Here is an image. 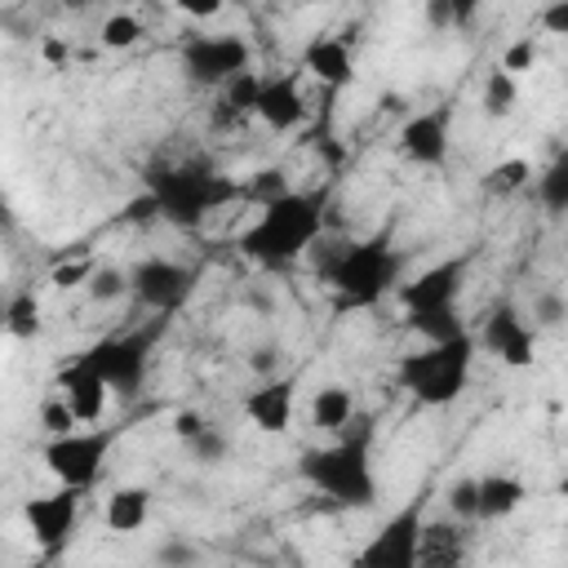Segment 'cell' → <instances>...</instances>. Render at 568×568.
Segmentation results:
<instances>
[{
  "instance_id": "15",
  "label": "cell",
  "mask_w": 568,
  "mask_h": 568,
  "mask_svg": "<svg viewBox=\"0 0 568 568\" xmlns=\"http://www.w3.org/2000/svg\"><path fill=\"white\" fill-rule=\"evenodd\" d=\"M470 564V524L453 515H426L417 541V568H466Z\"/></svg>"
},
{
  "instance_id": "20",
  "label": "cell",
  "mask_w": 568,
  "mask_h": 568,
  "mask_svg": "<svg viewBox=\"0 0 568 568\" xmlns=\"http://www.w3.org/2000/svg\"><path fill=\"white\" fill-rule=\"evenodd\" d=\"M146 519H151V488H142V484H120L115 493H106L102 524H106L115 537L138 532Z\"/></svg>"
},
{
  "instance_id": "37",
  "label": "cell",
  "mask_w": 568,
  "mask_h": 568,
  "mask_svg": "<svg viewBox=\"0 0 568 568\" xmlns=\"http://www.w3.org/2000/svg\"><path fill=\"white\" fill-rule=\"evenodd\" d=\"M568 320V302L559 293H537L532 297V328H559Z\"/></svg>"
},
{
  "instance_id": "43",
  "label": "cell",
  "mask_w": 568,
  "mask_h": 568,
  "mask_svg": "<svg viewBox=\"0 0 568 568\" xmlns=\"http://www.w3.org/2000/svg\"><path fill=\"white\" fill-rule=\"evenodd\" d=\"M475 18V4L470 0H453V22L462 27V22H470Z\"/></svg>"
},
{
  "instance_id": "44",
  "label": "cell",
  "mask_w": 568,
  "mask_h": 568,
  "mask_svg": "<svg viewBox=\"0 0 568 568\" xmlns=\"http://www.w3.org/2000/svg\"><path fill=\"white\" fill-rule=\"evenodd\" d=\"M217 9H222L217 0H213V4H182V13H191V18H213Z\"/></svg>"
},
{
  "instance_id": "12",
  "label": "cell",
  "mask_w": 568,
  "mask_h": 568,
  "mask_svg": "<svg viewBox=\"0 0 568 568\" xmlns=\"http://www.w3.org/2000/svg\"><path fill=\"white\" fill-rule=\"evenodd\" d=\"M475 342H479V351H488L506 368H532V359H537V328L510 302H497L488 311V320H484Z\"/></svg>"
},
{
  "instance_id": "8",
  "label": "cell",
  "mask_w": 568,
  "mask_h": 568,
  "mask_svg": "<svg viewBox=\"0 0 568 568\" xmlns=\"http://www.w3.org/2000/svg\"><path fill=\"white\" fill-rule=\"evenodd\" d=\"M178 62L186 71V80L195 89H226L235 75L253 71V53H248V40L235 36V31H222V36H186L178 44Z\"/></svg>"
},
{
  "instance_id": "3",
  "label": "cell",
  "mask_w": 568,
  "mask_h": 568,
  "mask_svg": "<svg viewBox=\"0 0 568 568\" xmlns=\"http://www.w3.org/2000/svg\"><path fill=\"white\" fill-rule=\"evenodd\" d=\"M146 191L160 204V217L178 231H200L209 213L226 209L231 200H240V182L217 173L204 160H182V164H155L146 169Z\"/></svg>"
},
{
  "instance_id": "40",
  "label": "cell",
  "mask_w": 568,
  "mask_h": 568,
  "mask_svg": "<svg viewBox=\"0 0 568 568\" xmlns=\"http://www.w3.org/2000/svg\"><path fill=\"white\" fill-rule=\"evenodd\" d=\"M204 426H209V422H204L195 408H178V413H173V435H178L182 444H191V439H195Z\"/></svg>"
},
{
  "instance_id": "19",
  "label": "cell",
  "mask_w": 568,
  "mask_h": 568,
  "mask_svg": "<svg viewBox=\"0 0 568 568\" xmlns=\"http://www.w3.org/2000/svg\"><path fill=\"white\" fill-rule=\"evenodd\" d=\"M271 133H288L306 120V102H302V84L297 75H266L262 80V98L253 111Z\"/></svg>"
},
{
  "instance_id": "28",
  "label": "cell",
  "mask_w": 568,
  "mask_h": 568,
  "mask_svg": "<svg viewBox=\"0 0 568 568\" xmlns=\"http://www.w3.org/2000/svg\"><path fill=\"white\" fill-rule=\"evenodd\" d=\"M262 71H244V75H235L226 89H222V111L226 115H253L257 111V98H262Z\"/></svg>"
},
{
  "instance_id": "23",
  "label": "cell",
  "mask_w": 568,
  "mask_h": 568,
  "mask_svg": "<svg viewBox=\"0 0 568 568\" xmlns=\"http://www.w3.org/2000/svg\"><path fill=\"white\" fill-rule=\"evenodd\" d=\"M537 204H541L550 217H564V213H568V151H559V155L537 173Z\"/></svg>"
},
{
  "instance_id": "34",
  "label": "cell",
  "mask_w": 568,
  "mask_h": 568,
  "mask_svg": "<svg viewBox=\"0 0 568 568\" xmlns=\"http://www.w3.org/2000/svg\"><path fill=\"white\" fill-rule=\"evenodd\" d=\"M200 546L186 541V537H164L155 546V568H200Z\"/></svg>"
},
{
  "instance_id": "5",
  "label": "cell",
  "mask_w": 568,
  "mask_h": 568,
  "mask_svg": "<svg viewBox=\"0 0 568 568\" xmlns=\"http://www.w3.org/2000/svg\"><path fill=\"white\" fill-rule=\"evenodd\" d=\"M475 333H462L453 342H435L422 351L399 355L395 364V382L399 390H408L417 404L426 408H448L453 399H462V390L470 386V368H475Z\"/></svg>"
},
{
  "instance_id": "21",
  "label": "cell",
  "mask_w": 568,
  "mask_h": 568,
  "mask_svg": "<svg viewBox=\"0 0 568 568\" xmlns=\"http://www.w3.org/2000/svg\"><path fill=\"white\" fill-rule=\"evenodd\" d=\"M524 501H528L524 479H515V475H506V470L479 475V519H510Z\"/></svg>"
},
{
  "instance_id": "47",
  "label": "cell",
  "mask_w": 568,
  "mask_h": 568,
  "mask_svg": "<svg viewBox=\"0 0 568 568\" xmlns=\"http://www.w3.org/2000/svg\"><path fill=\"white\" fill-rule=\"evenodd\" d=\"M555 493H559V497L568 501V475H559V484H555Z\"/></svg>"
},
{
  "instance_id": "10",
  "label": "cell",
  "mask_w": 568,
  "mask_h": 568,
  "mask_svg": "<svg viewBox=\"0 0 568 568\" xmlns=\"http://www.w3.org/2000/svg\"><path fill=\"white\" fill-rule=\"evenodd\" d=\"M129 284H133V297L155 311V315H178L195 284H200V271L195 266H182V262H169V257H142L133 271H129Z\"/></svg>"
},
{
  "instance_id": "27",
  "label": "cell",
  "mask_w": 568,
  "mask_h": 568,
  "mask_svg": "<svg viewBox=\"0 0 568 568\" xmlns=\"http://www.w3.org/2000/svg\"><path fill=\"white\" fill-rule=\"evenodd\" d=\"M293 191V182H288V173L284 169H257V173H248V182H240V200H248V204H257V209H266V204H275V200H284Z\"/></svg>"
},
{
  "instance_id": "31",
  "label": "cell",
  "mask_w": 568,
  "mask_h": 568,
  "mask_svg": "<svg viewBox=\"0 0 568 568\" xmlns=\"http://www.w3.org/2000/svg\"><path fill=\"white\" fill-rule=\"evenodd\" d=\"M84 293H89L93 302H120V297L133 293V284H129V271H120V266H98L93 280L84 284Z\"/></svg>"
},
{
  "instance_id": "42",
  "label": "cell",
  "mask_w": 568,
  "mask_h": 568,
  "mask_svg": "<svg viewBox=\"0 0 568 568\" xmlns=\"http://www.w3.org/2000/svg\"><path fill=\"white\" fill-rule=\"evenodd\" d=\"M426 27H435V31L457 27V22H453V0H430V4H426Z\"/></svg>"
},
{
  "instance_id": "38",
  "label": "cell",
  "mask_w": 568,
  "mask_h": 568,
  "mask_svg": "<svg viewBox=\"0 0 568 568\" xmlns=\"http://www.w3.org/2000/svg\"><path fill=\"white\" fill-rule=\"evenodd\" d=\"M93 271H98V262H89V257L58 262V266H53V284H58V288H84V284L93 280Z\"/></svg>"
},
{
  "instance_id": "13",
  "label": "cell",
  "mask_w": 568,
  "mask_h": 568,
  "mask_svg": "<svg viewBox=\"0 0 568 568\" xmlns=\"http://www.w3.org/2000/svg\"><path fill=\"white\" fill-rule=\"evenodd\" d=\"M470 257H444L435 266H426L422 275H413L408 284H399V306L404 315H430V311H457L462 297V280H466Z\"/></svg>"
},
{
  "instance_id": "14",
  "label": "cell",
  "mask_w": 568,
  "mask_h": 568,
  "mask_svg": "<svg viewBox=\"0 0 568 568\" xmlns=\"http://www.w3.org/2000/svg\"><path fill=\"white\" fill-rule=\"evenodd\" d=\"M448 124H453L448 106H430V111L408 115L404 129H399L404 160H413L422 169H444V160H448Z\"/></svg>"
},
{
  "instance_id": "26",
  "label": "cell",
  "mask_w": 568,
  "mask_h": 568,
  "mask_svg": "<svg viewBox=\"0 0 568 568\" xmlns=\"http://www.w3.org/2000/svg\"><path fill=\"white\" fill-rule=\"evenodd\" d=\"M515 102H519V84H515V75H510V71H501V67H493V71H488V80H484V93H479L484 115L506 120V115L515 111Z\"/></svg>"
},
{
  "instance_id": "25",
  "label": "cell",
  "mask_w": 568,
  "mask_h": 568,
  "mask_svg": "<svg viewBox=\"0 0 568 568\" xmlns=\"http://www.w3.org/2000/svg\"><path fill=\"white\" fill-rule=\"evenodd\" d=\"M4 328H9V337H18V342H31V337L40 333V302H36L31 288L9 293V302H4Z\"/></svg>"
},
{
  "instance_id": "33",
  "label": "cell",
  "mask_w": 568,
  "mask_h": 568,
  "mask_svg": "<svg viewBox=\"0 0 568 568\" xmlns=\"http://www.w3.org/2000/svg\"><path fill=\"white\" fill-rule=\"evenodd\" d=\"M98 40H102L106 49H129V44H138V40H142V22H138L133 13H106V22H102Z\"/></svg>"
},
{
  "instance_id": "22",
  "label": "cell",
  "mask_w": 568,
  "mask_h": 568,
  "mask_svg": "<svg viewBox=\"0 0 568 568\" xmlns=\"http://www.w3.org/2000/svg\"><path fill=\"white\" fill-rule=\"evenodd\" d=\"M355 422V395L342 382H328L311 395V426L320 430H346Z\"/></svg>"
},
{
  "instance_id": "6",
  "label": "cell",
  "mask_w": 568,
  "mask_h": 568,
  "mask_svg": "<svg viewBox=\"0 0 568 568\" xmlns=\"http://www.w3.org/2000/svg\"><path fill=\"white\" fill-rule=\"evenodd\" d=\"M155 333L160 324L151 328H138V333H111V337H98L93 346L80 351V359L106 382V390L115 399H133L146 382V364H151V346H155Z\"/></svg>"
},
{
  "instance_id": "46",
  "label": "cell",
  "mask_w": 568,
  "mask_h": 568,
  "mask_svg": "<svg viewBox=\"0 0 568 568\" xmlns=\"http://www.w3.org/2000/svg\"><path fill=\"white\" fill-rule=\"evenodd\" d=\"M271 355H275V351H257V355H253V368L266 373V368H271Z\"/></svg>"
},
{
  "instance_id": "48",
  "label": "cell",
  "mask_w": 568,
  "mask_h": 568,
  "mask_svg": "<svg viewBox=\"0 0 568 568\" xmlns=\"http://www.w3.org/2000/svg\"><path fill=\"white\" fill-rule=\"evenodd\" d=\"M564 93H568V71H564Z\"/></svg>"
},
{
  "instance_id": "18",
  "label": "cell",
  "mask_w": 568,
  "mask_h": 568,
  "mask_svg": "<svg viewBox=\"0 0 568 568\" xmlns=\"http://www.w3.org/2000/svg\"><path fill=\"white\" fill-rule=\"evenodd\" d=\"M302 71H311L324 89H346L355 80V58H351V40L342 36H311L302 49Z\"/></svg>"
},
{
  "instance_id": "29",
  "label": "cell",
  "mask_w": 568,
  "mask_h": 568,
  "mask_svg": "<svg viewBox=\"0 0 568 568\" xmlns=\"http://www.w3.org/2000/svg\"><path fill=\"white\" fill-rule=\"evenodd\" d=\"M404 324H408L417 337H426V346H435V342H453V337H462V333H466V324H462V315H457V311L404 315Z\"/></svg>"
},
{
  "instance_id": "39",
  "label": "cell",
  "mask_w": 568,
  "mask_h": 568,
  "mask_svg": "<svg viewBox=\"0 0 568 568\" xmlns=\"http://www.w3.org/2000/svg\"><path fill=\"white\" fill-rule=\"evenodd\" d=\"M155 217H160V204H155L151 191H142L138 200L124 204V222H133V226H138V222H155Z\"/></svg>"
},
{
  "instance_id": "32",
  "label": "cell",
  "mask_w": 568,
  "mask_h": 568,
  "mask_svg": "<svg viewBox=\"0 0 568 568\" xmlns=\"http://www.w3.org/2000/svg\"><path fill=\"white\" fill-rule=\"evenodd\" d=\"M186 453H191L200 466H217V462H226V453H231V435L209 422V426L186 444Z\"/></svg>"
},
{
  "instance_id": "9",
  "label": "cell",
  "mask_w": 568,
  "mask_h": 568,
  "mask_svg": "<svg viewBox=\"0 0 568 568\" xmlns=\"http://www.w3.org/2000/svg\"><path fill=\"white\" fill-rule=\"evenodd\" d=\"M115 444V430L106 426H93V430H71V435H58V439H44L40 448V462L44 470L62 484V488H80L89 493L106 466V453Z\"/></svg>"
},
{
  "instance_id": "36",
  "label": "cell",
  "mask_w": 568,
  "mask_h": 568,
  "mask_svg": "<svg viewBox=\"0 0 568 568\" xmlns=\"http://www.w3.org/2000/svg\"><path fill=\"white\" fill-rule=\"evenodd\" d=\"M532 62H537V40L532 36H519V40H510L506 49H501V71H510V75H519V71H532Z\"/></svg>"
},
{
  "instance_id": "24",
  "label": "cell",
  "mask_w": 568,
  "mask_h": 568,
  "mask_svg": "<svg viewBox=\"0 0 568 568\" xmlns=\"http://www.w3.org/2000/svg\"><path fill=\"white\" fill-rule=\"evenodd\" d=\"M528 182H532V164H528V160H519V155H510V160H497V164H493V169H484V178H479L484 195H497V200H506V195H519Z\"/></svg>"
},
{
  "instance_id": "41",
  "label": "cell",
  "mask_w": 568,
  "mask_h": 568,
  "mask_svg": "<svg viewBox=\"0 0 568 568\" xmlns=\"http://www.w3.org/2000/svg\"><path fill=\"white\" fill-rule=\"evenodd\" d=\"M537 22H541V31H550V36H568V0L546 4V9L537 13Z\"/></svg>"
},
{
  "instance_id": "35",
  "label": "cell",
  "mask_w": 568,
  "mask_h": 568,
  "mask_svg": "<svg viewBox=\"0 0 568 568\" xmlns=\"http://www.w3.org/2000/svg\"><path fill=\"white\" fill-rule=\"evenodd\" d=\"M40 426L49 430V439H58V435H71V430H75L80 422H75V413L67 408V399H62V395L53 390V395H49V399L40 404Z\"/></svg>"
},
{
  "instance_id": "11",
  "label": "cell",
  "mask_w": 568,
  "mask_h": 568,
  "mask_svg": "<svg viewBox=\"0 0 568 568\" xmlns=\"http://www.w3.org/2000/svg\"><path fill=\"white\" fill-rule=\"evenodd\" d=\"M80 488H53V493H40V497H27L22 506V519H27V532L31 541L40 546V555H62V546L75 537V524H80Z\"/></svg>"
},
{
  "instance_id": "45",
  "label": "cell",
  "mask_w": 568,
  "mask_h": 568,
  "mask_svg": "<svg viewBox=\"0 0 568 568\" xmlns=\"http://www.w3.org/2000/svg\"><path fill=\"white\" fill-rule=\"evenodd\" d=\"M44 58H49V62H62V58H67V49H62L58 40H49V44H44Z\"/></svg>"
},
{
  "instance_id": "30",
  "label": "cell",
  "mask_w": 568,
  "mask_h": 568,
  "mask_svg": "<svg viewBox=\"0 0 568 568\" xmlns=\"http://www.w3.org/2000/svg\"><path fill=\"white\" fill-rule=\"evenodd\" d=\"M444 501H448V515H453V519L475 524V519H479V475H462V479H453L448 493H444Z\"/></svg>"
},
{
  "instance_id": "16",
  "label": "cell",
  "mask_w": 568,
  "mask_h": 568,
  "mask_svg": "<svg viewBox=\"0 0 568 568\" xmlns=\"http://www.w3.org/2000/svg\"><path fill=\"white\" fill-rule=\"evenodd\" d=\"M293 413H297V382L293 377H266L262 386H253L244 395V417L262 435H284L293 426Z\"/></svg>"
},
{
  "instance_id": "7",
  "label": "cell",
  "mask_w": 568,
  "mask_h": 568,
  "mask_svg": "<svg viewBox=\"0 0 568 568\" xmlns=\"http://www.w3.org/2000/svg\"><path fill=\"white\" fill-rule=\"evenodd\" d=\"M422 524H426V488L413 493L399 510H390V519L373 528V537L351 555L346 568H417Z\"/></svg>"
},
{
  "instance_id": "1",
  "label": "cell",
  "mask_w": 568,
  "mask_h": 568,
  "mask_svg": "<svg viewBox=\"0 0 568 568\" xmlns=\"http://www.w3.org/2000/svg\"><path fill=\"white\" fill-rule=\"evenodd\" d=\"M324 235V191H288L284 200L266 204L257 222H248L235 248L257 262L262 271H284L302 262Z\"/></svg>"
},
{
  "instance_id": "4",
  "label": "cell",
  "mask_w": 568,
  "mask_h": 568,
  "mask_svg": "<svg viewBox=\"0 0 568 568\" xmlns=\"http://www.w3.org/2000/svg\"><path fill=\"white\" fill-rule=\"evenodd\" d=\"M320 280L333 288L337 311H368L399 280V253L390 248V235L377 231L368 240H351L333 248L320 266Z\"/></svg>"
},
{
  "instance_id": "17",
  "label": "cell",
  "mask_w": 568,
  "mask_h": 568,
  "mask_svg": "<svg viewBox=\"0 0 568 568\" xmlns=\"http://www.w3.org/2000/svg\"><path fill=\"white\" fill-rule=\"evenodd\" d=\"M53 390L67 399V408L75 413V422H98L102 417V408H106V382L75 355L71 364H62L58 368V377H53Z\"/></svg>"
},
{
  "instance_id": "2",
  "label": "cell",
  "mask_w": 568,
  "mask_h": 568,
  "mask_svg": "<svg viewBox=\"0 0 568 568\" xmlns=\"http://www.w3.org/2000/svg\"><path fill=\"white\" fill-rule=\"evenodd\" d=\"M373 430L368 417H359V430H351L337 444L324 448H306L297 457V475L306 488H315L320 497H328L333 506L346 510H368L377 501V475H373Z\"/></svg>"
}]
</instances>
